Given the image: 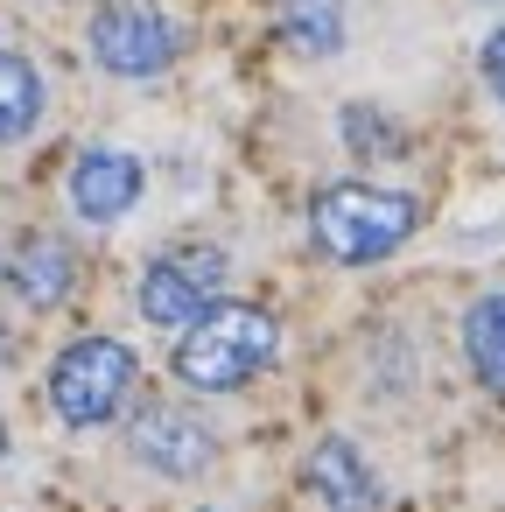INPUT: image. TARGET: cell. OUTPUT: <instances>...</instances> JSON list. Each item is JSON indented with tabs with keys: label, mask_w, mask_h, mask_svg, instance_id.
I'll use <instances>...</instances> for the list:
<instances>
[{
	"label": "cell",
	"mask_w": 505,
	"mask_h": 512,
	"mask_svg": "<svg viewBox=\"0 0 505 512\" xmlns=\"http://www.w3.org/2000/svg\"><path fill=\"white\" fill-rule=\"evenodd\" d=\"M344 141H358L365 155H400V141H393V127H386L379 113H365V106H351V113H344Z\"/></svg>",
	"instance_id": "13"
},
{
	"label": "cell",
	"mask_w": 505,
	"mask_h": 512,
	"mask_svg": "<svg viewBox=\"0 0 505 512\" xmlns=\"http://www.w3.org/2000/svg\"><path fill=\"white\" fill-rule=\"evenodd\" d=\"M421 225V204L407 190H386V183H365V176H344L330 190H316L309 204V239L344 260V267H372L386 253H400Z\"/></svg>",
	"instance_id": "2"
},
{
	"label": "cell",
	"mask_w": 505,
	"mask_h": 512,
	"mask_svg": "<svg viewBox=\"0 0 505 512\" xmlns=\"http://www.w3.org/2000/svg\"><path fill=\"white\" fill-rule=\"evenodd\" d=\"M43 120V78L22 50H0V148L8 141H29Z\"/></svg>",
	"instance_id": "11"
},
{
	"label": "cell",
	"mask_w": 505,
	"mask_h": 512,
	"mask_svg": "<svg viewBox=\"0 0 505 512\" xmlns=\"http://www.w3.org/2000/svg\"><path fill=\"white\" fill-rule=\"evenodd\" d=\"M274 351H281V323L260 302H218L211 316L176 330L169 372L197 393H239L246 379H260L274 365Z\"/></svg>",
	"instance_id": "1"
},
{
	"label": "cell",
	"mask_w": 505,
	"mask_h": 512,
	"mask_svg": "<svg viewBox=\"0 0 505 512\" xmlns=\"http://www.w3.org/2000/svg\"><path fill=\"white\" fill-rule=\"evenodd\" d=\"M134 379H141L134 344H120V337H71L57 351V365H50V407H57L64 428H106L127 407Z\"/></svg>",
	"instance_id": "3"
},
{
	"label": "cell",
	"mask_w": 505,
	"mask_h": 512,
	"mask_svg": "<svg viewBox=\"0 0 505 512\" xmlns=\"http://www.w3.org/2000/svg\"><path fill=\"white\" fill-rule=\"evenodd\" d=\"M309 491L323 512H379V477H372L365 449L344 435H323L309 449Z\"/></svg>",
	"instance_id": "8"
},
{
	"label": "cell",
	"mask_w": 505,
	"mask_h": 512,
	"mask_svg": "<svg viewBox=\"0 0 505 512\" xmlns=\"http://www.w3.org/2000/svg\"><path fill=\"white\" fill-rule=\"evenodd\" d=\"M484 85L505 99V22L491 29V43H484Z\"/></svg>",
	"instance_id": "14"
},
{
	"label": "cell",
	"mask_w": 505,
	"mask_h": 512,
	"mask_svg": "<svg viewBox=\"0 0 505 512\" xmlns=\"http://www.w3.org/2000/svg\"><path fill=\"white\" fill-rule=\"evenodd\" d=\"M463 358H470V372L491 393H505V295L470 302V316H463Z\"/></svg>",
	"instance_id": "12"
},
{
	"label": "cell",
	"mask_w": 505,
	"mask_h": 512,
	"mask_svg": "<svg viewBox=\"0 0 505 512\" xmlns=\"http://www.w3.org/2000/svg\"><path fill=\"white\" fill-rule=\"evenodd\" d=\"M141 190H148V169L127 148H85L71 162V183H64V197L85 225H120L141 204Z\"/></svg>",
	"instance_id": "6"
},
{
	"label": "cell",
	"mask_w": 505,
	"mask_h": 512,
	"mask_svg": "<svg viewBox=\"0 0 505 512\" xmlns=\"http://www.w3.org/2000/svg\"><path fill=\"white\" fill-rule=\"evenodd\" d=\"M0 456H8V428H0Z\"/></svg>",
	"instance_id": "15"
},
{
	"label": "cell",
	"mask_w": 505,
	"mask_h": 512,
	"mask_svg": "<svg viewBox=\"0 0 505 512\" xmlns=\"http://www.w3.org/2000/svg\"><path fill=\"white\" fill-rule=\"evenodd\" d=\"M0 281H8L29 309H57V302L78 288V253H71L64 239H50V232H29V239L8 253Z\"/></svg>",
	"instance_id": "9"
},
{
	"label": "cell",
	"mask_w": 505,
	"mask_h": 512,
	"mask_svg": "<svg viewBox=\"0 0 505 512\" xmlns=\"http://www.w3.org/2000/svg\"><path fill=\"white\" fill-rule=\"evenodd\" d=\"M92 57L113 78H162L183 57V36H176V22L162 8H148V0H106L92 15Z\"/></svg>",
	"instance_id": "5"
},
{
	"label": "cell",
	"mask_w": 505,
	"mask_h": 512,
	"mask_svg": "<svg viewBox=\"0 0 505 512\" xmlns=\"http://www.w3.org/2000/svg\"><path fill=\"white\" fill-rule=\"evenodd\" d=\"M281 43L295 57H337L344 50V0H274Z\"/></svg>",
	"instance_id": "10"
},
{
	"label": "cell",
	"mask_w": 505,
	"mask_h": 512,
	"mask_svg": "<svg viewBox=\"0 0 505 512\" xmlns=\"http://www.w3.org/2000/svg\"><path fill=\"white\" fill-rule=\"evenodd\" d=\"M225 274H232L225 246H176L141 274V316L155 330H190L225 302Z\"/></svg>",
	"instance_id": "4"
},
{
	"label": "cell",
	"mask_w": 505,
	"mask_h": 512,
	"mask_svg": "<svg viewBox=\"0 0 505 512\" xmlns=\"http://www.w3.org/2000/svg\"><path fill=\"white\" fill-rule=\"evenodd\" d=\"M127 449H134L148 470H162V477H204V470L218 463V435H211L197 414H183V407H148V414H134Z\"/></svg>",
	"instance_id": "7"
}]
</instances>
